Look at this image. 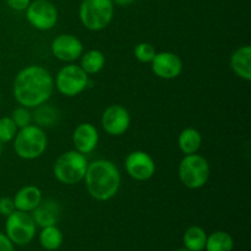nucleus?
<instances>
[{
  "instance_id": "11",
  "label": "nucleus",
  "mask_w": 251,
  "mask_h": 251,
  "mask_svg": "<svg viewBox=\"0 0 251 251\" xmlns=\"http://www.w3.org/2000/svg\"><path fill=\"white\" fill-rule=\"evenodd\" d=\"M125 171L134 180L146 181L156 173V163L147 152L132 151L125 158Z\"/></svg>"
},
{
  "instance_id": "10",
  "label": "nucleus",
  "mask_w": 251,
  "mask_h": 251,
  "mask_svg": "<svg viewBox=\"0 0 251 251\" xmlns=\"http://www.w3.org/2000/svg\"><path fill=\"white\" fill-rule=\"evenodd\" d=\"M100 124L103 130L110 136H122L130 127L131 115L124 105L112 104L103 112Z\"/></svg>"
},
{
  "instance_id": "26",
  "label": "nucleus",
  "mask_w": 251,
  "mask_h": 251,
  "mask_svg": "<svg viewBox=\"0 0 251 251\" xmlns=\"http://www.w3.org/2000/svg\"><path fill=\"white\" fill-rule=\"evenodd\" d=\"M10 117H11V119L14 120L15 124L17 125V127H19V129L27 126V125H29L32 123L31 112H29L28 108L22 107V105L15 108V109L12 110V113Z\"/></svg>"
},
{
  "instance_id": "28",
  "label": "nucleus",
  "mask_w": 251,
  "mask_h": 251,
  "mask_svg": "<svg viewBox=\"0 0 251 251\" xmlns=\"http://www.w3.org/2000/svg\"><path fill=\"white\" fill-rule=\"evenodd\" d=\"M7 6L15 11H25L28 7L31 0H5Z\"/></svg>"
},
{
  "instance_id": "12",
  "label": "nucleus",
  "mask_w": 251,
  "mask_h": 251,
  "mask_svg": "<svg viewBox=\"0 0 251 251\" xmlns=\"http://www.w3.org/2000/svg\"><path fill=\"white\" fill-rule=\"evenodd\" d=\"M50 50L58 60L64 63H74L82 55L83 44L75 34L63 33L53 39Z\"/></svg>"
},
{
  "instance_id": "23",
  "label": "nucleus",
  "mask_w": 251,
  "mask_h": 251,
  "mask_svg": "<svg viewBox=\"0 0 251 251\" xmlns=\"http://www.w3.org/2000/svg\"><path fill=\"white\" fill-rule=\"evenodd\" d=\"M34 109H36V112H34V120H36L38 126L49 127L53 126L58 122V110L55 108L50 107L49 104H47V103L34 108Z\"/></svg>"
},
{
  "instance_id": "21",
  "label": "nucleus",
  "mask_w": 251,
  "mask_h": 251,
  "mask_svg": "<svg viewBox=\"0 0 251 251\" xmlns=\"http://www.w3.org/2000/svg\"><path fill=\"white\" fill-rule=\"evenodd\" d=\"M64 235L56 226H48L42 228L39 233V244L43 249L55 251L63 245Z\"/></svg>"
},
{
  "instance_id": "9",
  "label": "nucleus",
  "mask_w": 251,
  "mask_h": 251,
  "mask_svg": "<svg viewBox=\"0 0 251 251\" xmlns=\"http://www.w3.org/2000/svg\"><path fill=\"white\" fill-rule=\"evenodd\" d=\"M25 11L28 24L38 31H50L59 19L58 9L49 0L31 1Z\"/></svg>"
},
{
  "instance_id": "31",
  "label": "nucleus",
  "mask_w": 251,
  "mask_h": 251,
  "mask_svg": "<svg viewBox=\"0 0 251 251\" xmlns=\"http://www.w3.org/2000/svg\"><path fill=\"white\" fill-rule=\"evenodd\" d=\"M1 153H2V144H0V157H1Z\"/></svg>"
},
{
  "instance_id": "17",
  "label": "nucleus",
  "mask_w": 251,
  "mask_h": 251,
  "mask_svg": "<svg viewBox=\"0 0 251 251\" xmlns=\"http://www.w3.org/2000/svg\"><path fill=\"white\" fill-rule=\"evenodd\" d=\"M230 69L233 73L244 81L251 80V47L242 46L230 55Z\"/></svg>"
},
{
  "instance_id": "5",
  "label": "nucleus",
  "mask_w": 251,
  "mask_h": 251,
  "mask_svg": "<svg viewBox=\"0 0 251 251\" xmlns=\"http://www.w3.org/2000/svg\"><path fill=\"white\" fill-rule=\"evenodd\" d=\"M211 176V167L207 159L198 153L184 154L179 163L178 176L185 188L198 190L207 184Z\"/></svg>"
},
{
  "instance_id": "20",
  "label": "nucleus",
  "mask_w": 251,
  "mask_h": 251,
  "mask_svg": "<svg viewBox=\"0 0 251 251\" xmlns=\"http://www.w3.org/2000/svg\"><path fill=\"white\" fill-rule=\"evenodd\" d=\"M207 234L205 229L199 226H191L185 230L183 235V243L185 249L190 251H202L205 250Z\"/></svg>"
},
{
  "instance_id": "25",
  "label": "nucleus",
  "mask_w": 251,
  "mask_h": 251,
  "mask_svg": "<svg viewBox=\"0 0 251 251\" xmlns=\"http://www.w3.org/2000/svg\"><path fill=\"white\" fill-rule=\"evenodd\" d=\"M156 53V48L151 43H147V42H141V43L136 44L134 48V56L140 63L144 64L151 63Z\"/></svg>"
},
{
  "instance_id": "27",
  "label": "nucleus",
  "mask_w": 251,
  "mask_h": 251,
  "mask_svg": "<svg viewBox=\"0 0 251 251\" xmlns=\"http://www.w3.org/2000/svg\"><path fill=\"white\" fill-rule=\"evenodd\" d=\"M16 210L14 205V200L11 198H7V196H2L0 198V215L7 217L9 215H11L14 211Z\"/></svg>"
},
{
  "instance_id": "32",
  "label": "nucleus",
  "mask_w": 251,
  "mask_h": 251,
  "mask_svg": "<svg viewBox=\"0 0 251 251\" xmlns=\"http://www.w3.org/2000/svg\"><path fill=\"white\" fill-rule=\"evenodd\" d=\"M176 251H190V250H188V249H179V250H176Z\"/></svg>"
},
{
  "instance_id": "29",
  "label": "nucleus",
  "mask_w": 251,
  "mask_h": 251,
  "mask_svg": "<svg viewBox=\"0 0 251 251\" xmlns=\"http://www.w3.org/2000/svg\"><path fill=\"white\" fill-rule=\"evenodd\" d=\"M0 251H15L14 244L5 233L0 232Z\"/></svg>"
},
{
  "instance_id": "2",
  "label": "nucleus",
  "mask_w": 251,
  "mask_h": 251,
  "mask_svg": "<svg viewBox=\"0 0 251 251\" xmlns=\"http://www.w3.org/2000/svg\"><path fill=\"white\" fill-rule=\"evenodd\" d=\"M88 194L96 201H109L118 194L122 176L118 167L109 159H96L88 163L85 176Z\"/></svg>"
},
{
  "instance_id": "15",
  "label": "nucleus",
  "mask_w": 251,
  "mask_h": 251,
  "mask_svg": "<svg viewBox=\"0 0 251 251\" xmlns=\"http://www.w3.org/2000/svg\"><path fill=\"white\" fill-rule=\"evenodd\" d=\"M61 208L58 201L46 199L39 202V205L31 212L34 223L38 227H48V226H56L60 220Z\"/></svg>"
},
{
  "instance_id": "19",
  "label": "nucleus",
  "mask_w": 251,
  "mask_h": 251,
  "mask_svg": "<svg viewBox=\"0 0 251 251\" xmlns=\"http://www.w3.org/2000/svg\"><path fill=\"white\" fill-rule=\"evenodd\" d=\"M105 65V56L98 49H91V50L82 53L80 58V66L87 75H96Z\"/></svg>"
},
{
  "instance_id": "14",
  "label": "nucleus",
  "mask_w": 251,
  "mask_h": 251,
  "mask_svg": "<svg viewBox=\"0 0 251 251\" xmlns=\"http://www.w3.org/2000/svg\"><path fill=\"white\" fill-rule=\"evenodd\" d=\"M100 142V132L91 123H81L75 127L73 134V144L75 150L82 154H90Z\"/></svg>"
},
{
  "instance_id": "3",
  "label": "nucleus",
  "mask_w": 251,
  "mask_h": 251,
  "mask_svg": "<svg viewBox=\"0 0 251 251\" xmlns=\"http://www.w3.org/2000/svg\"><path fill=\"white\" fill-rule=\"evenodd\" d=\"M14 151L21 159L34 161L44 154L48 147V137L43 127L36 124H29L21 127L12 140Z\"/></svg>"
},
{
  "instance_id": "30",
  "label": "nucleus",
  "mask_w": 251,
  "mask_h": 251,
  "mask_svg": "<svg viewBox=\"0 0 251 251\" xmlns=\"http://www.w3.org/2000/svg\"><path fill=\"white\" fill-rule=\"evenodd\" d=\"M112 1L114 2V4L120 5V6H129V5H131L135 0H112Z\"/></svg>"
},
{
  "instance_id": "24",
  "label": "nucleus",
  "mask_w": 251,
  "mask_h": 251,
  "mask_svg": "<svg viewBox=\"0 0 251 251\" xmlns=\"http://www.w3.org/2000/svg\"><path fill=\"white\" fill-rule=\"evenodd\" d=\"M17 131H19V127L11 119V117L0 118V144L11 142L16 136Z\"/></svg>"
},
{
  "instance_id": "13",
  "label": "nucleus",
  "mask_w": 251,
  "mask_h": 251,
  "mask_svg": "<svg viewBox=\"0 0 251 251\" xmlns=\"http://www.w3.org/2000/svg\"><path fill=\"white\" fill-rule=\"evenodd\" d=\"M151 69L154 75L163 80H174L183 71V61L180 56L172 51H159L152 59Z\"/></svg>"
},
{
  "instance_id": "6",
  "label": "nucleus",
  "mask_w": 251,
  "mask_h": 251,
  "mask_svg": "<svg viewBox=\"0 0 251 251\" xmlns=\"http://www.w3.org/2000/svg\"><path fill=\"white\" fill-rule=\"evenodd\" d=\"M78 17L88 31H102L114 17V2L112 0H82Z\"/></svg>"
},
{
  "instance_id": "1",
  "label": "nucleus",
  "mask_w": 251,
  "mask_h": 251,
  "mask_svg": "<svg viewBox=\"0 0 251 251\" xmlns=\"http://www.w3.org/2000/svg\"><path fill=\"white\" fill-rule=\"evenodd\" d=\"M53 91V75L42 65H28L24 68L17 73L12 83L15 100L28 109L48 102Z\"/></svg>"
},
{
  "instance_id": "4",
  "label": "nucleus",
  "mask_w": 251,
  "mask_h": 251,
  "mask_svg": "<svg viewBox=\"0 0 251 251\" xmlns=\"http://www.w3.org/2000/svg\"><path fill=\"white\" fill-rule=\"evenodd\" d=\"M88 161L85 154L76 150L66 151L56 158L53 166V174L56 180L65 185H75L85 179Z\"/></svg>"
},
{
  "instance_id": "18",
  "label": "nucleus",
  "mask_w": 251,
  "mask_h": 251,
  "mask_svg": "<svg viewBox=\"0 0 251 251\" xmlns=\"http://www.w3.org/2000/svg\"><path fill=\"white\" fill-rule=\"evenodd\" d=\"M202 145V135L194 127H186L179 134L178 147L183 154L198 153Z\"/></svg>"
},
{
  "instance_id": "7",
  "label": "nucleus",
  "mask_w": 251,
  "mask_h": 251,
  "mask_svg": "<svg viewBox=\"0 0 251 251\" xmlns=\"http://www.w3.org/2000/svg\"><path fill=\"white\" fill-rule=\"evenodd\" d=\"M90 75L81 69L80 65L69 63L63 66L54 78V87L65 97H76L87 88Z\"/></svg>"
},
{
  "instance_id": "16",
  "label": "nucleus",
  "mask_w": 251,
  "mask_h": 251,
  "mask_svg": "<svg viewBox=\"0 0 251 251\" xmlns=\"http://www.w3.org/2000/svg\"><path fill=\"white\" fill-rule=\"evenodd\" d=\"M43 199L42 191L36 185H25L14 195L15 208L19 211L31 213Z\"/></svg>"
},
{
  "instance_id": "22",
  "label": "nucleus",
  "mask_w": 251,
  "mask_h": 251,
  "mask_svg": "<svg viewBox=\"0 0 251 251\" xmlns=\"http://www.w3.org/2000/svg\"><path fill=\"white\" fill-rule=\"evenodd\" d=\"M233 248H234V240L229 233L217 230L207 235L205 245L206 251H232Z\"/></svg>"
},
{
  "instance_id": "8",
  "label": "nucleus",
  "mask_w": 251,
  "mask_h": 251,
  "mask_svg": "<svg viewBox=\"0 0 251 251\" xmlns=\"http://www.w3.org/2000/svg\"><path fill=\"white\" fill-rule=\"evenodd\" d=\"M37 226L31 213L15 210L6 217L5 222V234L14 245H27L33 240L36 235Z\"/></svg>"
}]
</instances>
